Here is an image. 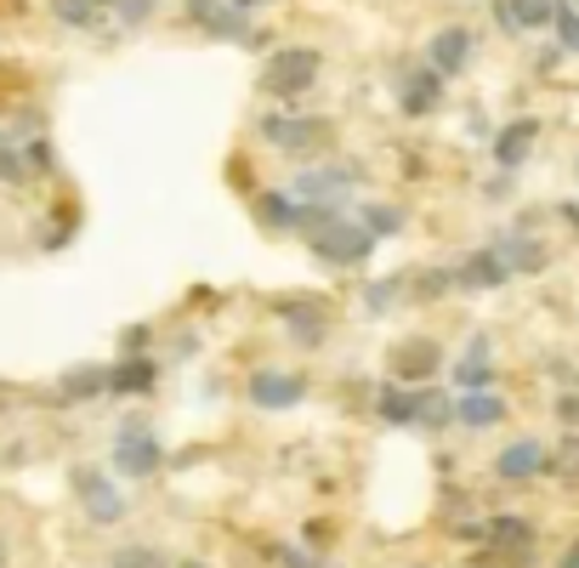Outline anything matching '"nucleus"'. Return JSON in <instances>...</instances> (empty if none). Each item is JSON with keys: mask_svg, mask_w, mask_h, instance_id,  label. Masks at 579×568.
<instances>
[{"mask_svg": "<svg viewBox=\"0 0 579 568\" xmlns=\"http://www.w3.org/2000/svg\"><path fill=\"white\" fill-rule=\"evenodd\" d=\"M319 75H324L319 46H272L256 86H261V97H272V103H301V97L319 86Z\"/></svg>", "mask_w": 579, "mask_h": 568, "instance_id": "1", "label": "nucleus"}, {"mask_svg": "<svg viewBox=\"0 0 579 568\" xmlns=\"http://www.w3.org/2000/svg\"><path fill=\"white\" fill-rule=\"evenodd\" d=\"M301 240H307V250H313L319 261H330V267H358V261H369L375 245H381L358 216H341V211L330 222H319V227H307Z\"/></svg>", "mask_w": 579, "mask_h": 568, "instance_id": "2", "label": "nucleus"}, {"mask_svg": "<svg viewBox=\"0 0 579 568\" xmlns=\"http://www.w3.org/2000/svg\"><path fill=\"white\" fill-rule=\"evenodd\" d=\"M261 143L279 148V154H319L335 143V125L324 114H261L256 120Z\"/></svg>", "mask_w": 579, "mask_h": 568, "instance_id": "3", "label": "nucleus"}, {"mask_svg": "<svg viewBox=\"0 0 579 568\" xmlns=\"http://www.w3.org/2000/svg\"><path fill=\"white\" fill-rule=\"evenodd\" d=\"M358 182H364V165H307V171L290 182V193L301 199V205H341Z\"/></svg>", "mask_w": 579, "mask_h": 568, "instance_id": "4", "label": "nucleus"}, {"mask_svg": "<svg viewBox=\"0 0 579 568\" xmlns=\"http://www.w3.org/2000/svg\"><path fill=\"white\" fill-rule=\"evenodd\" d=\"M188 23L211 41H245L250 46V35H256L250 12L238 7V0H188Z\"/></svg>", "mask_w": 579, "mask_h": 568, "instance_id": "5", "label": "nucleus"}, {"mask_svg": "<svg viewBox=\"0 0 579 568\" xmlns=\"http://www.w3.org/2000/svg\"><path fill=\"white\" fill-rule=\"evenodd\" d=\"M159 460H165V449L148 432V421H125L120 444H114V472L120 478H148V472H159Z\"/></svg>", "mask_w": 579, "mask_h": 568, "instance_id": "6", "label": "nucleus"}, {"mask_svg": "<svg viewBox=\"0 0 579 568\" xmlns=\"http://www.w3.org/2000/svg\"><path fill=\"white\" fill-rule=\"evenodd\" d=\"M443 91H449V80H443L432 63H421V69H403V75H398V114L432 120V114L443 109Z\"/></svg>", "mask_w": 579, "mask_h": 568, "instance_id": "7", "label": "nucleus"}, {"mask_svg": "<svg viewBox=\"0 0 579 568\" xmlns=\"http://www.w3.org/2000/svg\"><path fill=\"white\" fill-rule=\"evenodd\" d=\"M534 148H539V120L534 114L505 120L494 137H489V159L500 165V171H523V165L534 159Z\"/></svg>", "mask_w": 579, "mask_h": 568, "instance_id": "8", "label": "nucleus"}, {"mask_svg": "<svg viewBox=\"0 0 579 568\" xmlns=\"http://www.w3.org/2000/svg\"><path fill=\"white\" fill-rule=\"evenodd\" d=\"M471 57H477V35H471L466 23H443L437 35L426 41V63H432L443 80L466 75V69H471Z\"/></svg>", "mask_w": 579, "mask_h": 568, "instance_id": "9", "label": "nucleus"}, {"mask_svg": "<svg viewBox=\"0 0 579 568\" xmlns=\"http://www.w3.org/2000/svg\"><path fill=\"white\" fill-rule=\"evenodd\" d=\"M272 313H279L290 324V336L307 342V347H319L330 336V308L319 302V296H285V302H272Z\"/></svg>", "mask_w": 579, "mask_h": 568, "instance_id": "10", "label": "nucleus"}, {"mask_svg": "<svg viewBox=\"0 0 579 568\" xmlns=\"http://www.w3.org/2000/svg\"><path fill=\"white\" fill-rule=\"evenodd\" d=\"M552 472V455H545L539 438H517L494 455V478L500 483H528V478H545Z\"/></svg>", "mask_w": 579, "mask_h": 568, "instance_id": "11", "label": "nucleus"}, {"mask_svg": "<svg viewBox=\"0 0 579 568\" xmlns=\"http://www.w3.org/2000/svg\"><path fill=\"white\" fill-rule=\"evenodd\" d=\"M75 489H80V506H86L91 523H120L125 517V494L102 478V472H91V466H86V472H75Z\"/></svg>", "mask_w": 579, "mask_h": 568, "instance_id": "12", "label": "nucleus"}, {"mask_svg": "<svg viewBox=\"0 0 579 568\" xmlns=\"http://www.w3.org/2000/svg\"><path fill=\"white\" fill-rule=\"evenodd\" d=\"M437 370H443V347H437V342L409 336V342L392 347V376H398V381H432Z\"/></svg>", "mask_w": 579, "mask_h": 568, "instance_id": "13", "label": "nucleus"}, {"mask_svg": "<svg viewBox=\"0 0 579 568\" xmlns=\"http://www.w3.org/2000/svg\"><path fill=\"white\" fill-rule=\"evenodd\" d=\"M505 279H511V267H505V256H500L494 245L471 250V256L455 267V285H460V290H500Z\"/></svg>", "mask_w": 579, "mask_h": 568, "instance_id": "14", "label": "nucleus"}, {"mask_svg": "<svg viewBox=\"0 0 579 568\" xmlns=\"http://www.w3.org/2000/svg\"><path fill=\"white\" fill-rule=\"evenodd\" d=\"M301 398H307L301 376H285V370H256L250 376V404H261V410H290Z\"/></svg>", "mask_w": 579, "mask_h": 568, "instance_id": "15", "label": "nucleus"}, {"mask_svg": "<svg viewBox=\"0 0 579 568\" xmlns=\"http://www.w3.org/2000/svg\"><path fill=\"white\" fill-rule=\"evenodd\" d=\"M483 541H489V552L528 557V552H534V523H528V517H517V512H500V517H489V523H483Z\"/></svg>", "mask_w": 579, "mask_h": 568, "instance_id": "16", "label": "nucleus"}, {"mask_svg": "<svg viewBox=\"0 0 579 568\" xmlns=\"http://www.w3.org/2000/svg\"><path fill=\"white\" fill-rule=\"evenodd\" d=\"M489 245L505 256L511 274H539V267H545V245H539V240H528V233H517V227H500Z\"/></svg>", "mask_w": 579, "mask_h": 568, "instance_id": "17", "label": "nucleus"}, {"mask_svg": "<svg viewBox=\"0 0 579 568\" xmlns=\"http://www.w3.org/2000/svg\"><path fill=\"white\" fill-rule=\"evenodd\" d=\"M154 387H159V364L143 353H125L109 370V392H154Z\"/></svg>", "mask_w": 579, "mask_h": 568, "instance_id": "18", "label": "nucleus"}, {"mask_svg": "<svg viewBox=\"0 0 579 568\" xmlns=\"http://www.w3.org/2000/svg\"><path fill=\"white\" fill-rule=\"evenodd\" d=\"M375 415H381L387 426H415L421 421V392H409V387H381V398H375Z\"/></svg>", "mask_w": 579, "mask_h": 568, "instance_id": "19", "label": "nucleus"}, {"mask_svg": "<svg viewBox=\"0 0 579 568\" xmlns=\"http://www.w3.org/2000/svg\"><path fill=\"white\" fill-rule=\"evenodd\" d=\"M256 216H261L267 227H279V233H301V199H296V193H279V188H267V193L256 199Z\"/></svg>", "mask_w": 579, "mask_h": 568, "instance_id": "20", "label": "nucleus"}, {"mask_svg": "<svg viewBox=\"0 0 579 568\" xmlns=\"http://www.w3.org/2000/svg\"><path fill=\"white\" fill-rule=\"evenodd\" d=\"M455 415H460L466 426H477V432H483V426H500V421H505V398L489 392V387H483V392H466L460 404H455Z\"/></svg>", "mask_w": 579, "mask_h": 568, "instance_id": "21", "label": "nucleus"}, {"mask_svg": "<svg viewBox=\"0 0 579 568\" xmlns=\"http://www.w3.org/2000/svg\"><path fill=\"white\" fill-rule=\"evenodd\" d=\"M52 12H57V23H68V29H97L102 12H114V0H52Z\"/></svg>", "mask_w": 579, "mask_h": 568, "instance_id": "22", "label": "nucleus"}, {"mask_svg": "<svg viewBox=\"0 0 579 568\" xmlns=\"http://www.w3.org/2000/svg\"><path fill=\"white\" fill-rule=\"evenodd\" d=\"M505 7H511L523 35H539V29H552V18H557V0H505Z\"/></svg>", "mask_w": 579, "mask_h": 568, "instance_id": "23", "label": "nucleus"}, {"mask_svg": "<svg viewBox=\"0 0 579 568\" xmlns=\"http://www.w3.org/2000/svg\"><path fill=\"white\" fill-rule=\"evenodd\" d=\"M0 182H29V154H23V143L18 137H7V131H0Z\"/></svg>", "mask_w": 579, "mask_h": 568, "instance_id": "24", "label": "nucleus"}, {"mask_svg": "<svg viewBox=\"0 0 579 568\" xmlns=\"http://www.w3.org/2000/svg\"><path fill=\"white\" fill-rule=\"evenodd\" d=\"M358 222L375 233V240H392V233H403V211H398V205H364Z\"/></svg>", "mask_w": 579, "mask_h": 568, "instance_id": "25", "label": "nucleus"}, {"mask_svg": "<svg viewBox=\"0 0 579 568\" xmlns=\"http://www.w3.org/2000/svg\"><path fill=\"white\" fill-rule=\"evenodd\" d=\"M552 29H557V46L563 52H579V0H557Z\"/></svg>", "mask_w": 579, "mask_h": 568, "instance_id": "26", "label": "nucleus"}, {"mask_svg": "<svg viewBox=\"0 0 579 568\" xmlns=\"http://www.w3.org/2000/svg\"><path fill=\"white\" fill-rule=\"evenodd\" d=\"M63 392H68V398H97V392H109V370H75V376H63Z\"/></svg>", "mask_w": 579, "mask_h": 568, "instance_id": "27", "label": "nucleus"}, {"mask_svg": "<svg viewBox=\"0 0 579 568\" xmlns=\"http://www.w3.org/2000/svg\"><path fill=\"white\" fill-rule=\"evenodd\" d=\"M455 381H460L466 392H483V387L494 381V370H489V364H483V353H471L466 364H455Z\"/></svg>", "mask_w": 579, "mask_h": 568, "instance_id": "28", "label": "nucleus"}, {"mask_svg": "<svg viewBox=\"0 0 579 568\" xmlns=\"http://www.w3.org/2000/svg\"><path fill=\"white\" fill-rule=\"evenodd\" d=\"M154 12H159V0H114V18H120L125 29H143Z\"/></svg>", "mask_w": 579, "mask_h": 568, "instance_id": "29", "label": "nucleus"}, {"mask_svg": "<svg viewBox=\"0 0 579 568\" xmlns=\"http://www.w3.org/2000/svg\"><path fill=\"white\" fill-rule=\"evenodd\" d=\"M421 421H426V426L455 421V404H449V398H437V392H421Z\"/></svg>", "mask_w": 579, "mask_h": 568, "instance_id": "30", "label": "nucleus"}, {"mask_svg": "<svg viewBox=\"0 0 579 568\" xmlns=\"http://www.w3.org/2000/svg\"><path fill=\"white\" fill-rule=\"evenodd\" d=\"M114 568H165V563L154 546H125V552H114Z\"/></svg>", "mask_w": 579, "mask_h": 568, "instance_id": "31", "label": "nucleus"}, {"mask_svg": "<svg viewBox=\"0 0 579 568\" xmlns=\"http://www.w3.org/2000/svg\"><path fill=\"white\" fill-rule=\"evenodd\" d=\"M443 290H455V274H443V267L421 274V285H415V296H421V302H432V296H443Z\"/></svg>", "mask_w": 579, "mask_h": 568, "instance_id": "32", "label": "nucleus"}, {"mask_svg": "<svg viewBox=\"0 0 579 568\" xmlns=\"http://www.w3.org/2000/svg\"><path fill=\"white\" fill-rule=\"evenodd\" d=\"M552 472H563V478H579V438H568V444L557 449V460H552Z\"/></svg>", "mask_w": 579, "mask_h": 568, "instance_id": "33", "label": "nucleus"}, {"mask_svg": "<svg viewBox=\"0 0 579 568\" xmlns=\"http://www.w3.org/2000/svg\"><path fill=\"white\" fill-rule=\"evenodd\" d=\"M392 296H403V285H398V279H381V285H369V308H387Z\"/></svg>", "mask_w": 579, "mask_h": 568, "instance_id": "34", "label": "nucleus"}, {"mask_svg": "<svg viewBox=\"0 0 579 568\" xmlns=\"http://www.w3.org/2000/svg\"><path fill=\"white\" fill-rule=\"evenodd\" d=\"M557 415H563V421H568V426H574V421H579V392H563V404H557Z\"/></svg>", "mask_w": 579, "mask_h": 568, "instance_id": "35", "label": "nucleus"}, {"mask_svg": "<svg viewBox=\"0 0 579 568\" xmlns=\"http://www.w3.org/2000/svg\"><path fill=\"white\" fill-rule=\"evenodd\" d=\"M483 193H489V199H505V193H511V171H500V177H494Z\"/></svg>", "mask_w": 579, "mask_h": 568, "instance_id": "36", "label": "nucleus"}, {"mask_svg": "<svg viewBox=\"0 0 579 568\" xmlns=\"http://www.w3.org/2000/svg\"><path fill=\"white\" fill-rule=\"evenodd\" d=\"M143 347H148V330H143V324H136V330H131V336H125V353H143Z\"/></svg>", "mask_w": 579, "mask_h": 568, "instance_id": "37", "label": "nucleus"}, {"mask_svg": "<svg viewBox=\"0 0 579 568\" xmlns=\"http://www.w3.org/2000/svg\"><path fill=\"white\" fill-rule=\"evenodd\" d=\"M557 211H563V222H568V227H579V205H574V199H568V205H557Z\"/></svg>", "mask_w": 579, "mask_h": 568, "instance_id": "38", "label": "nucleus"}, {"mask_svg": "<svg viewBox=\"0 0 579 568\" xmlns=\"http://www.w3.org/2000/svg\"><path fill=\"white\" fill-rule=\"evenodd\" d=\"M557 568H579V546H568V552H563V563H557Z\"/></svg>", "mask_w": 579, "mask_h": 568, "instance_id": "39", "label": "nucleus"}, {"mask_svg": "<svg viewBox=\"0 0 579 568\" xmlns=\"http://www.w3.org/2000/svg\"><path fill=\"white\" fill-rule=\"evenodd\" d=\"M182 568H204V563H193V557H188V563H182Z\"/></svg>", "mask_w": 579, "mask_h": 568, "instance_id": "40", "label": "nucleus"}, {"mask_svg": "<svg viewBox=\"0 0 579 568\" xmlns=\"http://www.w3.org/2000/svg\"><path fill=\"white\" fill-rule=\"evenodd\" d=\"M574 171H579V165H574Z\"/></svg>", "mask_w": 579, "mask_h": 568, "instance_id": "41", "label": "nucleus"}, {"mask_svg": "<svg viewBox=\"0 0 579 568\" xmlns=\"http://www.w3.org/2000/svg\"><path fill=\"white\" fill-rule=\"evenodd\" d=\"M301 568H307V563H301Z\"/></svg>", "mask_w": 579, "mask_h": 568, "instance_id": "42", "label": "nucleus"}]
</instances>
